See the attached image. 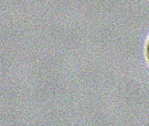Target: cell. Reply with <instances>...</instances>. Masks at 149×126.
<instances>
[{
    "label": "cell",
    "mask_w": 149,
    "mask_h": 126,
    "mask_svg": "<svg viewBox=\"0 0 149 126\" xmlns=\"http://www.w3.org/2000/svg\"><path fill=\"white\" fill-rule=\"evenodd\" d=\"M144 59H145V62H147V64L149 67V35L147 37L145 43H144Z\"/></svg>",
    "instance_id": "6da1fadb"
}]
</instances>
